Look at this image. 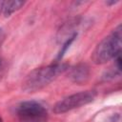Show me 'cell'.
<instances>
[{"instance_id": "cell-5", "label": "cell", "mask_w": 122, "mask_h": 122, "mask_svg": "<svg viewBox=\"0 0 122 122\" xmlns=\"http://www.w3.org/2000/svg\"><path fill=\"white\" fill-rule=\"evenodd\" d=\"M89 67L85 64H79L71 71V78L75 83H83L89 78Z\"/></svg>"}, {"instance_id": "cell-2", "label": "cell", "mask_w": 122, "mask_h": 122, "mask_svg": "<svg viewBox=\"0 0 122 122\" xmlns=\"http://www.w3.org/2000/svg\"><path fill=\"white\" fill-rule=\"evenodd\" d=\"M121 26L119 25L96 46L92 55V61L95 64H104L117 56L121 50Z\"/></svg>"}, {"instance_id": "cell-7", "label": "cell", "mask_w": 122, "mask_h": 122, "mask_svg": "<svg viewBox=\"0 0 122 122\" xmlns=\"http://www.w3.org/2000/svg\"><path fill=\"white\" fill-rule=\"evenodd\" d=\"M76 36V34L74 33L72 36H71V37H69V39H67L66 41H65V43L63 44V46H62V48H61V51H59V53H58V59H60V58H62V56L64 55V53H65V51H67V49L70 47V45L71 44V42L73 41V39H74V37Z\"/></svg>"}, {"instance_id": "cell-3", "label": "cell", "mask_w": 122, "mask_h": 122, "mask_svg": "<svg viewBox=\"0 0 122 122\" xmlns=\"http://www.w3.org/2000/svg\"><path fill=\"white\" fill-rule=\"evenodd\" d=\"M96 92L94 91H85L73 93L64 99L58 101L53 106V112L55 113H64L81 106L87 105L94 100Z\"/></svg>"}, {"instance_id": "cell-11", "label": "cell", "mask_w": 122, "mask_h": 122, "mask_svg": "<svg viewBox=\"0 0 122 122\" xmlns=\"http://www.w3.org/2000/svg\"><path fill=\"white\" fill-rule=\"evenodd\" d=\"M0 38H1V31H0Z\"/></svg>"}, {"instance_id": "cell-6", "label": "cell", "mask_w": 122, "mask_h": 122, "mask_svg": "<svg viewBox=\"0 0 122 122\" xmlns=\"http://www.w3.org/2000/svg\"><path fill=\"white\" fill-rule=\"evenodd\" d=\"M24 1L19 0H12V1H3L1 13H3L6 17L12 14L14 11L18 10L22 6H24Z\"/></svg>"}, {"instance_id": "cell-8", "label": "cell", "mask_w": 122, "mask_h": 122, "mask_svg": "<svg viewBox=\"0 0 122 122\" xmlns=\"http://www.w3.org/2000/svg\"><path fill=\"white\" fill-rule=\"evenodd\" d=\"M2 5H3V1H0V13H1V10H2Z\"/></svg>"}, {"instance_id": "cell-4", "label": "cell", "mask_w": 122, "mask_h": 122, "mask_svg": "<svg viewBox=\"0 0 122 122\" xmlns=\"http://www.w3.org/2000/svg\"><path fill=\"white\" fill-rule=\"evenodd\" d=\"M21 122H46L48 112L46 109L36 101L22 102L16 110Z\"/></svg>"}, {"instance_id": "cell-9", "label": "cell", "mask_w": 122, "mask_h": 122, "mask_svg": "<svg viewBox=\"0 0 122 122\" xmlns=\"http://www.w3.org/2000/svg\"><path fill=\"white\" fill-rule=\"evenodd\" d=\"M1 66H2V59L0 58V68H1Z\"/></svg>"}, {"instance_id": "cell-10", "label": "cell", "mask_w": 122, "mask_h": 122, "mask_svg": "<svg viewBox=\"0 0 122 122\" xmlns=\"http://www.w3.org/2000/svg\"><path fill=\"white\" fill-rule=\"evenodd\" d=\"M0 122H3V119H2V117L0 116Z\"/></svg>"}, {"instance_id": "cell-1", "label": "cell", "mask_w": 122, "mask_h": 122, "mask_svg": "<svg viewBox=\"0 0 122 122\" xmlns=\"http://www.w3.org/2000/svg\"><path fill=\"white\" fill-rule=\"evenodd\" d=\"M67 68V64L55 63L47 67L35 69L26 77L23 83V90L28 92H37L57 78V76L64 72Z\"/></svg>"}]
</instances>
